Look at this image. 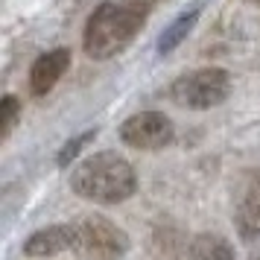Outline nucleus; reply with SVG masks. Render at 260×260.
<instances>
[{"label":"nucleus","mask_w":260,"mask_h":260,"mask_svg":"<svg viewBox=\"0 0 260 260\" xmlns=\"http://www.w3.org/2000/svg\"><path fill=\"white\" fill-rule=\"evenodd\" d=\"M149 9H152V0H117V3L106 0V3H100L85 24V53L96 61L114 59L138 36L143 21L149 18Z\"/></svg>","instance_id":"obj_1"},{"label":"nucleus","mask_w":260,"mask_h":260,"mask_svg":"<svg viewBox=\"0 0 260 260\" xmlns=\"http://www.w3.org/2000/svg\"><path fill=\"white\" fill-rule=\"evenodd\" d=\"M71 187L76 196L96 202V205H120L135 196L138 173L123 155L96 152L73 167Z\"/></svg>","instance_id":"obj_2"},{"label":"nucleus","mask_w":260,"mask_h":260,"mask_svg":"<svg viewBox=\"0 0 260 260\" xmlns=\"http://www.w3.org/2000/svg\"><path fill=\"white\" fill-rule=\"evenodd\" d=\"M129 251V234L106 216L73 222V254L79 260H120Z\"/></svg>","instance_id":"obj_3"},{"label":"nucleus","mask_w":260,"mask_h":260,"mask_svg":"<svg viewBox=\"0 0 260 260\" xmlns=\"http://www.w3.org/2000/svg\"><path fill=\"white\" fill-rule=\"evenodd\" d=\"M228 94H231V73L222 68H202V71L184 73L170 88L173 103L181 108H193V111L222 106Z\"/></svg>","instance_id":"obj_4"},{"label":"nucleus","mask_w":260,"mask_h":260,"mask_svg":"<svg viewBox=\"0 0 260 260\" xmlns=\"http://www.w3.org/2000/svg\"><path fill=\"white\" fill-rule=\"evenodd\" d=\"M120 141L132 149L152 152L176 141V129H173V120L161 111H138L120 123Z\"/></svg>","instance_id":"obj_5"},{"label":"nucleus","mask_w":260,"mask_h":260,"mask_svg":"<svg viewBox=\"0 0 260 260\" xmlns=\"http://www.w3.org/2000/svg\"><path fill=\"white\" fill-rule=\"evenodd\" d=\"M68 68H71V50L68 47H56L44 56H38L29 68V94L47 96L56 88V82L68 73Z\"/></svg>","instance_id":"obj_6"},{"label":"nucleus","mask_w":260,"mask_h":260,"mask_svg":"<svg viewBox=\"0 0 260 260\" xmlns=\"http://www.w3.org/2000/svg\"><path fill=\"white\" fill-rule=\"evenodd\" d=\"M234 228L243 240L260 237V178H251V184L243 187L234 208Z\"/></svg>","instance_id":"obj_7"},{"label":"nucleus","mask_w":260,"mask_h":260,"mask_svg":"<svg viewBox=\"0 0 260 260\" xmlns=\"http://www.w3.org/2000/svg\"><path fill=\"white\" fill-rule=\"evenodd\" d=\"M68 248H73V225H50V228L29 234V240L24 243V254L26 257H53Z\"/></svg>","instance_id":"obj_8"},{"label":"nucleus","mask_w":260,"mask_h":260,"mask_svg":"<svg viewBox=\"0 0 260 260\" xmlns=\"http://www.w3.org/2000/svg\"><path fill=\"white\" fill-rule=\"evenodd\" d=\"M199 12H202V6H193L190 12H181L176 21H173V24L161 32V38H158V53H161V56L173 53V50H176L178 44L190 36V29H193V26H196V21H199Z\"/></svg>","instance_id":"obj_9"},{"label":"nucleus","mask_w":260,"mask_h":260,"mask_svg":"<svg viewBox=\"0 0 260 260\" xmlns=\"http://www.w3.org/2000/svg\"><path fill=\"white\" fill-rule=\"evenodd\" d=\"M190 260H234V248L222 234H199L190 243Z\"/></svg>","instance_id":"obj_10"},{"label":"nucleus","mask_w":260,"mask_h":260,"mask_svg":"<svg viewBox=\"0 0 260 260\" xmlns=\"http://www.w3.org/2000/svg\"><path fill=\"white\" fill-rule=\"evenodd\" d=\"M18 114H21V100L15 94H6L0 103V141H9V135L18 126Z\"/></svg>","instance_id":"obj_11"},{"label":"nucleus","mask_w":260,"mask_h":260,"mask_svg":"<svg viewBox=\"0 0 260 260\" xmlns=\"http://www.w3.org/2000/svg\"><path fill=\"white\" fill-rule=\"evenodd\" d=\"M94 138H96V129L82 132V135H76L73 141H68L64 146H61V152H59V158H56V164H59V167H68V164L73 161V158H76V155H79V152L85 149V143H91Z\"/></svg>","instance_id":"obj_12"}]
</instances>
